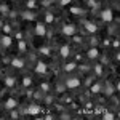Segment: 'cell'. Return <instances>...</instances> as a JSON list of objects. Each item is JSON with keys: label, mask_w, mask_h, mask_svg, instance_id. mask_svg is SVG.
I'll list each match as a JSON object with an SVG mask.
<instances>
[{"label": "cell", "mask_w": 120, "mask_h": 120, "mask_svg": "<svg viewBox=\"0 0 120 120\" xmlns=\"http://www.w3.org/2000/svg\"><path fill=\"white\" fill-rule=\"evenodd\" d=\"M26 7H27V8H35V7H37V2H35V0H27V2H26Z\"/></svg>", "instance_id": "603a6c76"}, {"label": "cell", "mask_w": 120, "mask_h": 120, "mask_svg": "<svg viewBox=\"0 0 120 120\" xmlns=\"http://www.w3.org/2000/svg\"><path fill=\"white\" fill-rule=\"evenodd\" d=\"M34 71L37 72V74H46V71H48V66L43 63V61H38L35 67H34Z\"/></svg>", "instance_id": "52a82bcc"}, {"label": "cell", "mask_w": 120, "mask_h": 120, "mask_svg": "<svg viewBox=\"0 0 120 120\" xmlns=\"http://www.w3.org/2000/svg\"><path fill=\"white\" fill-rule=\"evenodd\" d=\"M102 119H104V120H114V119H115V115H114L112 112H106V114L102 115Z\"/></svg>", "instance_id": "7402d4cb"}, {"label": "cell", "mask_w": 120, "mask_h": 120, "mask_svg": "<svg viewBox=\"0 0 120 120\" xmlns=\"http://www.w3.org/2000/svg\"><path fill=\"white\" fill-rule=\"evenodd\" d=\"M101 19L104 22H111L112 19H114V15H112V10L111 8H104L101 11Z\"/></svg>", "instance_id": "5b68a950"}, {"label": "cell", "mask_w": 120, "mask_h": 120, "mask_svg": "<svg viewBox=\"0 0 120 120\" xmlns=\"http://www.w3.org/2000/svg\"><path fill=\"white\" fill-rule=\"evenodd\" d=\"M40 90H42V91H43V93H48V91H50V90H51V88H50V85H48V83H46V82H43V83H42V85H40Z\"/></svg>", "instance_id": "44dd1931"}, {"label": "cell", "mask_w": 120, "mask_h": 120, "mask_svg": "<svg viewBox=\"0 0 120 120\" xmlns=\"http://www.w3.org/2000/svg\"><path fill=\"white\" fill-rule=\"evenodd\" d=\"M34 30H35V35H38V37H45L46 35V24L45 22H37Z\"/></svg>", "instance_id": "3957f363"}, {"label": "cell", "mask_w": 120, "mask_h": 120, "mask_svg": "<svg viewBox=\"0 0 120 120\" xmlns=\"http://www.w3.org/2000/svg\"><path fill=\"white\" fill-rule=\"evenodd\" d=\"M69 55H71V48H69V45H63L61 48H59V56H61V58H67Z\"/></svg>", "instance_id": "4fadbf2b"}, {"label": "cell", "mask_w": 120, "mask_h": 120, "mask_svg": "<svg viewBox=\"0 0 120 120\" xmlns=\"http://www.w3.org/2000/svg\"><path fill=\"white\" fill-rule=\"evenodd\" d=\"M34 98H35V99H40V93H38V91H35V94H34Z\"/></svg>", "instance_id": "74e56055"}, {"label": "cell", "mask_w": 120, "mask_h": 120, "mask_svg": "<svg viewBox=\"0 0 120 120\" xmlns=\"http://www.w3.org/2000/svg\"><path fill=\"white\" fill-rule=\"evenodd\" d=\"M83 2H86V0H83Z\"/></svg>", "instance_id": "b9f144b4"}, {"label": "cell", "mask_w": 120, "mask_h": 120, "mask_svg": "<svg viewBox=\"0 0 120 120\" xmlns=\"http://www.w3.org/2000/svg\"><path fill=\"white\" fill-rule=\"evenodd\" d=\"M45 119H46V120H50V119H55V117H53L51 114H48V115H45Z\"/></svg>", "instance_id": "f35d334b"}, {"label": "cell", "mask_w": 120, "mask_h": 120, "mask_svg": "<svg viewBox=\"0 0 120 120\" xmlns=\"http://www.w3.org/2000/svg\"><path fill=\"white\" fill-rule=\"evenodd\" d=\"M22 85H24V86H30V85H32V79H30L29 75H24V77H22Z\"/></svg>", "instance_id": "ffe728a7"}, {"label": "cell", "mask_w": 120, "mask_h": 120, "mask_svg": "<svg viewBox=\"0 0 120 120\" xmlns=\"http://www.w3.org/2000/svg\"><path fill=\"white\" fill-rule=\"evenodd\" d=\"M93 80H94V77H93V75H90V77L86 79V85H90V83H91Z\"/></svg>", "instance_id": "e575fe53"}, {"label": "cell", "mask_w": 120, "mask_h": 120, "mask_svg": "<svg viewBox=\"0 0 120 120\" xmlns=\"http://www.w3.org/2000/svg\"><path fill=\"white\" fill-rule=\"evenodd\" d=\"M59 119H71V115L69 114H63V115H59Z\"/></svg>", "instance_id": "8d00e7d4"}, {"label": "cell", "mask_w": 120, "mask_h": 120, "mask_svg": "<svg viewBox=\"0 0 120 120\" xmlns=\"http://www.w3.org/2000/svg\"><path fill=\"white\" fill-rule=\"evenodd\" d=\"M26 114H27V115H38V114H40V106H38V102H32L27 109H26Z\"/></svg>", "instance_id": "277c9868"}, {"label": "cell", "mask_w": 120, "mask_h": 120, "mask_svg": "<svg viewBox=\"0 0 120 120\" xmlns=\"http://www.w3.org/2000/svg\"><path fill=\"white\" fill-rule=\"evenodd\" d=\"M0 11H3V15H5V13L8 11V8H7L5 5H0Z\"/></svg>", "instance_id": "836d02e7"}, {"label": "cell", "mask_w": 120, "mask_h": 120, "mask_svg": "<svg viewBox=\"0 0 120 120\" xmlns=\"http://www.w3.org/2000/svg\"><path fill=\"white\" fill-rule=\"evenodd\" d=\"M53 21H55V15L51 11H46L45 13V24H51Z\"/></svg>", "instance_id": "2e32d148"}, {"label": "cell", "mask_w": 120, "mask_h": 120, "mask_svg": "<svg viewBox=\"0 0 120 120\" xmlns=\"http://www.w3.org/2000/svg\"><path fill=\"white\" fill-rule=\"evenodd\" d=\"M90 43H91V46H96L98 45V37H91L90 38Z\"/></svg>", "instance_id": "83f0119b"}, {"label": "cell", "mask_w": 120, "mask_h": 120, "mask_svg": "<svg viewBox=\"0 0 120 120\" xmlns=\"http://www.w3.org/2000/svg\"><path fill=\"white\" fill-rule=\"evenodd\" d=\"M56 91H59V93L66 91V85H63V83H58V86H56Z\"/></svg>", "instance_id": "484cf974"}, {"label": "cell", "mask_w": 120, "mask_h": 120, "mask_svg": "<svg viewBox=\"0 0 120 120\" xmlns=\"http://www.w3.org/2000/svg\"><path fill=\"white\" fill-rule=\"evenodd\" d=\"M102 64H94V74H96V77H102Z\"/></svg>", "instance_id": "e0dca14e"}, {"label": "cell", "mask_w": 120, "mask_h": 120, "mask_svg": "<svg viewBox=\"0 0 120 120\" xmlns=\"http://www.w3.org/2000/svg\"><path fill=\"white\" fill-rule=\"evenodd\" d=\"M3 30H5V32H7V34H10V32H11V27H10V24H3Z\"/></svg>", "instance_id": "f1b7e54d"}, {"label": "cell", "mask_w": 120, "mask_h": 120, "mask_svg": "<svg viewBox=\"0 0 120 120\" xmlns=\"http://www.w3.org/2000/svg\"><path fill=\"white\" fill-rule=\"evenodd\" d=\"M15 37H16V40H22V34H21V32H18Z\"/></svg>", "instance_id": "d590c367"}, {"label": "cell", "mask_w": 120, "mask_h": 120, "mask_svg": "<svg viewBox=\"0 0 120 120\" xmlns=\"http://www.w3.org/2000/svg\"><path fill=\"white\" fill-rule=\"evenodd\" d=\"M101 88H102V86H101V83H94L91 88H90V91H91L93 94H96V93H99V91H101Z\"/></svg>", "instance_id": "ac0fdd59"}, {"label": "cell", "mask_w": 120, "mask_h": 120, "mask_svg": "<svg viewBox=\"0 0 120 120\" xmlns=\"http://www.w3.org/2000/svg\"><path fill=\"white\" fill-rule=\"evenodd\" d=\"M21 18L26 19V21H34V19H35V15H34L32 11H22V13H21Z\"/></svg>", "instance_id": "5bb4252c"}, {"label": "cell", "mask_w": 120, "mask_h": 120, "mask_svg": "<svg viewBox=\"0 0 120 120\" xmlns=\"http://www.w3.org/2000/svg\"><path fill=\"white\" fill-rule=\"evenodd\" d=\"M71 2H72V0H59V5H61V7H64V5H69Z\"/></svg>", "instance_id": "f546056e"}, {"label": "cell", "mask_w": 120, "mask_h": 120, "mask_svg": "<svg viewBox=\"0 0 120 120\" xmlns=\"http://www.w3.org/2000/svg\"><path fill=\"white\" fill-rule=\"evenodd\" d=\"M119 45H120L119 38H115V40H114V42H112V46H114V48H115V50H117V48H119Z\"/></svg>", "instance_id": "4dcf8cb0"}, {"label": "cell", "mask_w": 120, "mask_h": 120, "mask_svg": "<svg viewBox=\"0 0 120 120\" xmlns=\"http://www.w3.org/2000/svg\"><path fill=\"white\" fill-rule=\"evenodd\" d=\"M66 88L67 90H75V88H79L82 82H80V77H77V75H71V77H67L66 79Z\"/></svg>", "instance_id": "6da1fadb"}, {"label": "cell", "mask_w": 120, "mask_h": 120, "mask_svg": "<svg viewBox=\"0 0 120 120\" xmlns=\"http://www.w3.org/2000/svg\"><path fill=\"white\" fill-rule=\"evenodd\" d=\"M38 51H40L42 55H50V48H46V46H43V48H40Z\"/></svg>", "instance_id": "4316f807"}, {"label": "cell", "mask_w": 120, "mask_h": 120, "mask_svg": "<svg viewBox=\"0 0 120 120\" xmlns=\"http://www.w3.org/2000/svg\"><path fill=\"white\" fill-rule=\"evenodd\" d=\"M0 45L3 46V48H10V46L13 45V37L8 35V34L7 35H2L0 37Z\"/></svg>", "instance_id": "8992f818"}, {"label": "cell", "mask_w": 120, "mask_h": 120, "mask_svg": "<svg viewBox=\"0 0 120 120\" xmlns=\"http://www.w3.org/2000/svg\"><path fill=\"white\" fill-rule=\"evenodd\" d=\"M45 102H46V104H51V102H53V96H46Z\"/></svg>", "instance_id": "d6a6232c"}, {"label": "cell", "mask_w": 120, "mask_h": 120, "mask_svg": "<svg viewBox=\"0 0 120 120\" xmlns=\"http://www.w3.org/2000/svg\"><path fill=\"white\" fill-rule=\"evenodd\" d=\"M86 3H88V7H96V2H94V0H86Z\"/></svg>", "instance_id": "1f68e13d"}, {"label": "cell", "mask_w": 120, "mask_h": 120, "mask_svg": "<svg viewBox=\"0 0 120 120\" xmlns=\"http://www.w3.org/2000/svg\"><path fill=\"white\" fill-rule=\"evenodd\" d=\"M86 56H88V59H96V58L99 56L98 48H96V46H90V50L86 51Z\"/></svg>", "instance_id": "ba28073f"}, {"label": "cell", "mask_w": 120, "mask_h": 120, "mask_svg": "<svg viewBox=\"0 0 120 120\" xmlns=\"http://www.w3.org/2000/svg\"><path fill=\"white\" fill-rule=\"evenodd\" d=\"M16 106H18V101H16L15 98H8V99L5 101V109H8V111L16 109Z\"/></svg>", "instance_id": "30bf717a"}, {"label": "cell", "mask_w": 120, "mask_h": 120, "mask_svg": "<svg viewBox=\"0 0 120 120\" xmlns=\"http://www.w3.org/2000/svg\"><path fill=\"white\" fill-rule=\"evenodd\" d=\"M11 66H13L15 69H22V67L26 66V61H22L21 58H13V61H11Z\"/></svg>", "instance_id": "9c48e42d"}, {"label": "cell", "mask_w": 120, "mask_h": 120, "mask_svg": "<svg viewBox=\"0 0 120 120\" xmlns=\"http://www.w3.org/2000/svg\"><path fill=\"white\" fill-rule=\"evenodd\" d=\"M3 27V22H2V19H0V29Z\"/></svg>", "instance_id": "ab89813d"}, {"label": "cell", "mask_w": 120, "mask_h": 120, "mask_svg": "<svg viewBox=\"0 0 120 120\" xmlns=\"http://www.w3.org/2000/svg\"><path fill=\"white\" fill-rule=\"evenodd\" d=\"M61 32H63V35L72 37V35H75V32H77V26H74V24H64L63 29H61Z\"/></svg>", "instance_id": "7a4b0ae2"}, {"label": "cell", "mask_w": 120, "mask_h": 120, "mask_svg": "<svg viewBox=\"0 0 120 120\" xmlns=\"http://www.w3.org/2000/svg\"><path fill=\"white\" fill-rule=\"evenodd\" d=\"M5 83H7L8 88H13V86L16 85V79H15L13 75H7V77H5Z\"/></svg>", "instance_id": "9a60e30c"}, {"label": "cell", "mask_w": 120, "mask_h": 120, "mask_svg": "<svg viewBox=\"0 0 120 120\" xmlns=\"http://www.w3.org/2000/svg\"><path fill=\"white\" fill-rule=\"evenodd\" d=\"M77 63H74V61H72V63H66L64 66H63V71H64V72H72V71H75V69H77Z\"/></svg>", "instance_id": "7c38bea8"}, {"label": "cell", "mask_w": 120, "mask_h": 120, "mask_svg": "<svg viewBox=\"0 0 120 120\" xmlns=\"http://www.w3.org/2000/svg\"><path fill=\"white\" fill-rule=\"evenodd\" d=\"M18 42H19V51H21V53H26V51H27V45H26L24 38H22V40H18Z\"/></svg>", "instance_id": "d6986e66"}, {"label": "cell", "mask_w": 120, "mask_h": 120, "mask_svg": "<svg viewBox=\"0 0 120 120\" xmlns=\"http://www.w3.org/2000/svg\"><path fill=\"white\" fill-rule=\"evenodd\" d=\"M71 13H74V15H83L85 10H82V8H71Z\"/></svg>", "instance_id": "cb8c5ba5"}, {"label": "cell", "mask_w": 120, "mask_h": 120, "mask_svg": "<svg viewBox=\"0 0 120 120\" xmlns=\"http://www.w3.org/2000/svg\"><path fill=\"white\" fill-rule=\"evenodd\" d=\"M10 117H11V119H19L18 111H16V109H11V111H10Z\"/></svg>", "instance_id": "d4e9b609"}, {"label": "cell", "mask_w": 120, "mask_h": 120, "mask_svg": "<svg viewBox=\"0 0 120 120\" xmlns=\"http://www.w3.org/2000/svg\"><path fill=\"white\" fill-rule=\"evenodd\" d=\"M11 2H18V0H11Z\"/></svg>", "instance_id": "60d3db41"}, {"label": "cell", "mask_w": 120, "mask_h": 120, "mask_svg": "<svg viewBox=\"0 0 120 120\" xmlns=\"http://www.w3.org/2000/svg\"><path fill=\"white\" fill-rule=\"evenodd\" d=\"M85 29H86V32H90V34H94L96 30H98V26L91 22V21H85Z\"/></svg>", "instance_id": "8fae6325"}]
</instances>
